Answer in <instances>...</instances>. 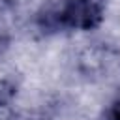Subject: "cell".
Instances as JSON below:
<instances>
[{"mask_svg": "<svg viewBox=\"0 0 120 120\" xmlns=\"http://www.w3.org/2000/svg\"><path fill=\"white\" fill-rule=\"evenodd\" d=\"M107 0H51L39 13L45 30H90L105 13Z\"/></svg>", "mask_w": 120, "mask_h": 120, "instance_id": "6da1fadb", "label": "cell"}, {"mask_svg": "<svg viewBox=\"0 0 120 120\" xmlns=\"http://www.w3.org/2000/svg\"><path fill=\"white\" fill-rule=\"evenodd\" d=\"M109 118L111 120H120V99L112 103V107L109 111Z\"/></svg>", "mask_w": 120, "mask_h": 120, "instance_id": "7a4b0ae2", "label": "cell"}]
</instances>
